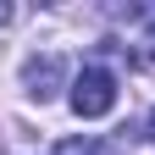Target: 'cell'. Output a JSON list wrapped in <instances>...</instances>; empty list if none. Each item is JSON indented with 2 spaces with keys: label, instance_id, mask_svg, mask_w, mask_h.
<instances>
[{
  "label": "cell",
  "instance_id": "obj_5",
  "mask_svg": "<svg viewBox=\"0 0 155 155\" xmlns=\"http://www.w3.org/2000/svg\"><path fill=\"white\" fill-rule=\"evenodd\" d=\"M11 17H17V11H11V6H0V28H6V22H11Z\"/></svg>",
  "mask_w": 155,
  "mask_h": 155
},
{
  "label": "cell",
  "instance_id": "obj_2",
  "mask_svg": "<svg viewBox=\"0 0 155 155\" xmlns=\"http://www.w3.org/2000/svg\"><path fill=\"white\" fill-rule=\"evenodd\" d=\"M61 55H33V61L22 67V83H28V94H33V100H50V94H55V83H61Z\"/></svg>",
  "mask_w": 155,
  "mask_h": 155
},
{
  "label": "cell",
  "instance_id": "obj_1",
  "mask_svg": "<svg viewBox=\"0 0 155 155\" xmlns=\"http://www.w3.org/2000/svg\"><path fill=\"white\" fill-rule=\"evenodd\" d=\"M67 89H72L67 100H72V111L83 116V122H94V116H105V111L116 105V72H111V67H83Z\"/></svg>",
  "mask_w": 155,
  "mask_h": 155
},
{
  "label": "cell",
  "instance_id": "obj_3",
  "mask_svg": "<svg viewBox=\"0 0 155 155\" xmlns=\"http://www.w3.org/2000/svg\"><path fill=\"white\" fill-rule=\"evenodd\" d=\"M122 50H127V61L139 67V72L155 78V33H139V39H133V45H122Z\"/></svg>",
  "mask_w": 155,
  "mask_h": 155
},
{
  "label": "cell",
  "instance_id": "obj_4",
  "mask_svg": "<svg viewBox=\"0 0 155 155\" xmlns=\"http://www.w3.org/2000/svg\"><path fill=\"white\" fill-rule=\"evenodd\" d=\"M50 155H100V144H94V139H61Z\"/></svg>",
  "mask_w": 155,
  "mask_h": 155
},
{
  "label": "cell",
  "instance_id": "obj_6",
  "mask_svg": "<svg viewBox=\"0 0 155 155\" xmlns=\"http://www.w3.org/2000/svg\"><path fill=\"white\" fill-rule=\"evenodd\" d=\"M150 139H155V116H150Z\"/></svg>",
  "mask_w": 155,
  "mask_h": 155
}]
</instances>
